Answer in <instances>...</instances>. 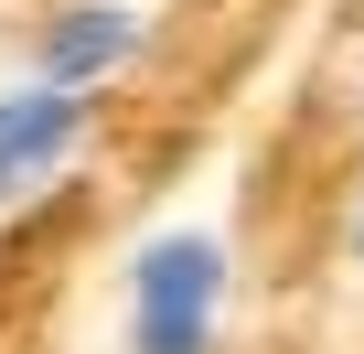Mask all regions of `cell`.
<instances>
[{
  "label": "cell",
  "instance_id": "cell-1",
  "mask_svg": "<svg viewBox=\"0 0 364 354\" xmlns=\"http://www.w3.org/2000/svg\"><path fill=\"white\" fill-rule=\"evenodd\" d=\"M225 333V247L171 226L129 258V354H215Z\"/></svg>",
  "mask_w": 364,
  "mask_h": 354
},
{
  "label": "cell",
  "instance_id": "cell-2",
  "mask_svg": "<svg viewBox=\"0 0 364 354\" xmlns=\"http://www.w3.org/2000/svg\"><path fill=\"white\" fill-rule=\"evenodd\" d=\"M139 43H150V22L129 11V0H65V11L33 33V86H54V97H97Z\"/></svg>",
  "mask_w": 364,
  "mask_h": 354
},
{
  "label": "cell",
  "instance_id": "cell-3",
  "mask_svg": "<svg viewBox=\"0 0 364 354\" xmlns=\"http://www.w3.org/2000/svg\"><path fill=\"white\" fill-rule=\"evenodd\" d=\"M86 140V97H54V86H0V215L22 194H43L54 172L75 161Z\"/></svg>",
  "mask_w": 364,
  "mask_h": 354
},
{
  "label": "cell",
  "instance_id": "cell-4",
  "mask_svg": "<svg viewBox=\"0 0 364 354\" xmlns=\"http://www.w3.org/2000/svg\"><path fill=\"white\" fill-rule=\"evenodd\" d=\"M353 258H364V215H353Z\"/></svg>",
  "mask_w": 364,
  "mask_h": 354
}]
</instances>
